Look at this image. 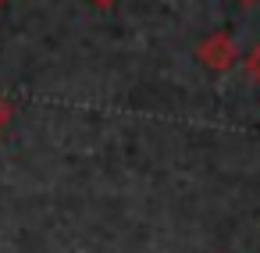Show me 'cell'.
Returning a JSON list of instances; mask_svg holds the SVG:
<instances>
[{"label": "cell", "instance_id": "obj_6", "mask_svg": "<svg viewBox=\"0 0 260 253\" xmlns=\"http://www.w3.org/2000/svg\"><path fill=\"white\" fill-rule=\"evenodd\" d=\"M4 4H8V0H0V8H4Z\"/></svg>", "mask_w": 260, "mask_h": 253}, {"label": "cell", "instance_id": "obj_4", "mask_svg": "<svg viewBox=\"0 0 260 253\" xmlns=\"http://www.w3.org/2000/svg\"><path fill=\"white\" fill-rule=\"evenodd\" d=\"M89 4H93V8H104V11H107V8H114V4H118V0H89Z\"/></svg>", "mask_w": 260, "mask_h": 253}, {"label": "cell", "instance_id": "obj_1", "mask_svg": "<svg viewBox=\"0 0 260 253\" xmlns=\"http://www.w3.org/2000/svg\"><path fill=\"white\" fill-rule=\"evenodd\" d=\"M239 57H242L239 54V43L232 40L228 29H217V33H210V36H203L196 43V61L207 72H228V68H235Z\"/></svg>", "mask_w": 260, "mask_h": 253}, {"label": "cell", "instance_id": "obj_5", "mask_svg": "<svg viewBox=\"0 0 260 253\" xmlns=\"http://www.w3.org/2000/svg\"><path fill=\"white\" fill-rule=\"evenodd\" d=\"M239 4H242V8H253V4H260V0H239Z\"/></svg>", "mask_w": 260, "mask_h": 253}, {"label": "cell", "instance_id": "obj_3", "mask_svg": "<svg viewBox=\"0 0 260 253\" xmlns=\"http://www.w3.org/2000/svg\"><path fill=\"white\" fill-rule=\"evenodd\" d=\"M11 111H15V107H11V100H8V97H0V132L8 129V121H11Z\"/></svg>", "mask_w": 260, "mask_h": 253}, {"label": "cell", "instance_id": "obj_2", "mask_svg": "<svg viewBox=\"0 0 260 253\" xmlns=\"http://www.w3.org/2000/svg\"><path fill=\"white\" fill-rule=\"evenodd\" d=\"M242 65H246L249 79H253V82L260 86V40H256V43H253V50H249V54L242 57Z\"/></svg>", "mask_w": 260, "mask_h": 253}]
</instances>
